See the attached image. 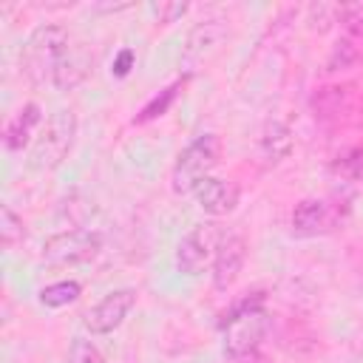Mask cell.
Segmentation results:
<instances>
[{
	"instance_id": "cell-6",
	"label": "cell",
	"mask_w": 363,
	"mask_h": 363,
	"mask_svg": "<svg viewBox=\"0 0 363 363\" xmlns=\"http://www.w3.org/2000/svg\"><path fill=\"white\" fill-rule=\"evenodd\" d=\"M337 40L326 57V71L337 74L346 68H354L363 62V0L343 6L340 23H337Z\"/></svg>"
},
{
	"instance_id": "cell-2",
	"label": "cell",
	"mask_w": 363,
	"mask_h": 363,
	"mask_svg": "<svg viewBox=\"0 0 363 363\" xmlns=\"http://www.w3.org/2000/svg\"><path fill=\"white\" fill-rule=\"evenodd\" d=\"M269 332V312L267 306L261 303V298L255 301H244L238 303L227 320H224V329H221V337H224V357L227 360H247L258 352V346L264 343Z\"/></svg>"
},
{
	"instance_id": "cell-10",
	"label": "cell",
	"mask_w": 363,
	"mask_h": 363,
	"mask_svg": "<svg viewBox=\"0 0 363 363\" xmlns=\"http://www.w3.org/2000/svg\"><path fill=\"white\" fill-rule=\"evenodd\" d=\"M247 261V241L238 230H221L216 255H213V286L227 289L235 284L241 267Z\"/></svg>"
},
{
	"instance_id": "cell-7",
	"label": "cell",
	"mask_w": 363,
	"mask_h": 363,
	"mask_svg": "<svg viewBox=\"0 0 363 363\" xmlns=\"http://www.w3.org/2000/svg\"><path fill=\"white\" fill-rule=\"evenodd\" d=\"M218 238H221V227L213 224V221H201V224H193L179 247H176V269L187 278H196L207 269V264L213 261L216 255V247H218Z\"/></svg>"
},
{
	"instance_id": "cell-19",
	"label": "cell",
	"mask_w": 363,
	"mask_h": 363,
	"mask_svg": "<svg viewBox=\"0 0 363 363\" xmlns=\"http://www.w3.org/2000/svg\"><path fill=\"white\" fill-rule=\"evenodd\" d=\"M68 363H105V354L96 349L94 340L77 335L68 346Z\"/></svg>"
},
{
	"instance_id": "cell-20",
	"label": "cell",
	"mask_w": 363,
	"mask_h": 363,
	"mask_svg": "<svg viewBox=\"0 0 363 363\" xmlns=\"http://www.w3.org/2000/svg\"><path fill=\"white\" fill-rule=\"evenodd\" d=\"M150 11L156 14L159 23H176L179 17H184L187 11V3H153Z\"/></svg>"
},
{
	"instance_id": "cell-16",
	"label": "cell",
	"mask_w": 363,
	"mask_h": 363,
	"mask_svg": "<svg viewBox=\"0 0 363 363\" xmlns=\"http://www.w3.org/2000/svg\"><path fill=\"white\" fill-rule=\"evenodd\" d=\"M23 241H26L23 216H17L11 204H3L0 207V244H3V250H14Z\"/></svg>"
},
{
	"instance_id": "cell-17",
	"label": "cell",
	"mask_w": 363,
	"mask_h": 363,
	"mask_svg": "<svg viewBox=\"0 0 363 363\" xmlns=\"http://www.w3.org/2000/svg\"><path fill=\"white\" fill-rule=\"evenodd\" d=\"M179 88H182V82H173V85H167L164 91H159L136 116H133V125H145V122H150V119H159V116H164L167 111H170V105L176 102V96H179Z\"/></svg>"
},
{
	"instance_id": "cell-12",
	"label": "cell",
	"mask_w": 363,
	"mask_h": 363,
	"mask_svg": "<svg viewBox=\"0 0 363 363\" xmlns=\"http://www.w3.org/2000/svg\"><path fill=\"white\" fill-rule=\"evenodd\" d=\"M193 196H196L199 207H201L207 216L221 218V216H227V213H233V210L238 207L241 190H238V184H235L233 179H216V176H210V179H204V182L196 187Z\"/></svg>"
},
{
	"instance_id": "cell-4",
	"label": "cell",
	"mask_w": 363,
	"mask_h": 363,
	"mask_svg": "<svg viewBox=\"0 0 363 363\" xmlns=\"http://www.w3.org/2000/svg\"><path fill=\"white\" fill-rule=\"evenodd\" d=\"M221 159V139L216 133H201L196 136L179 156L170 173V187L176 196H190L196 193V187L210 179V173L216 170Z\"/></svg>"
},
{
	"instance_id": "cell-15",
	"label": "cell",
	"mask_w": 363,
	"mask_h": 363,
	"mask_svg": "<svg viewBox=\"0 0 363 363\" xmlns=\"http://www.w3.org/2000/svg\"><path fill=\"white\" fill-rule=\"evenodd\" d=\"M79 295H82V286L77 281H54V284L43 286L37 298H40V303L45 309H60V306L74 303Z\"/></svg>"
},
{
	"instance_id": "cell-21",
	"label": "cell",
	"mask_w": 363,
	"mask_h": 363,
	"mask_svg": "<svg viewBox=\"0 0 363 363\" xmlns=\"http://www.w3.org/2000/svg\"><path fill=\"white\" fill-rule=\"evenodd\" d=\"M133 65H136V54H133V48H122V51L113 57V62H111V74L122 79V77L130 74Z\"/></svg>"
},
{
	"instance_id": "cell-18",
	"label": "cell",
	"mask_w": 363,
	"mask_h": 363,
	"mask_svg": "<svg viewBox=\"0 0 363 363\" xmlns=\"http://www.w3.org/2000/svg\"><path fill=\"white\" fill-rule=\"evenodd\" d=\"M332 170L349 182H363V147H352L332 162Z\"/></svg>"
},
{
	"instance_id": "cell-14",
	"label": "cell",
	"mask_w": 363,
	"mask_h": 363,
	"mask_svg": "<svg viewBox=\"0 0 363 363\" xmlns=\"http://www.w3.org/2000/svg\"><path fill=\"white\" fill-rule=\"evenodd\" d=\"M258 150H261L264 164H281L292 153V130L278 119L267 122V128L258 139Z\"/></svg>"
},
{
	"instance_id": "cell-1",
	"label": "cell",
	"mask_w": 363,
	"mask_h": 363,
	"mask_svg": "<svg viewBox=\"0 0 363 363\" xmlns=\"http://www.w3.org/2000/svg\"><path fill=\"white\" fill-rule=\"evenodd\" d=\"M74 40L71 34L57 26V23H43L37 26L28 40L23 43L20 51V68L34 85H54L57 77L62 74L68 57L74 54Z\"/></svg>"
},
{
	"instance_id": "cell-11",
	"label": "cell",
	"mask_w": 363,
	"mask_h": 363,
	"mask_svg": "<svg viewBox=\"0 0 363 363\" xmlns=\"http://www.w3.org/2000/svg\"><path fill=\"white\" fill-rule=\"evenodd\" d=\"M224 37H227L224 20H201L199 26L190 28V34H187V40L182 45V62L187 68H196L201 60H207L218 48V43Z\"/></svg>"
},
{
	"instance_id": "cell-22",
	"label": "cell",
	"mask_w": 363,
	"mask_h": 363,
	"mask_svg": "<svg viewBox=\"0 0 363 363\" xmlns=\"http://www.w3.org/2000/svg\"><path fill=\"white\" fill-rule=\"evenodd\" d=\"M235 363H261V360H255V354H252V357H247V360H235Z\"/></svg>"
},
{
	"instance_id": "cell-9",
	"label": "cell",
	"mask_w": 363,
	"mask_h": 363,
	"mask_svg": "<svg viewBox=\"0 0 363 363\" xmlns=\"http://www.w3.org/2000/svg\"><path fill=\"white\" fill-rule=\"evenodd\" d=\"M133 306H136V289L133 286L113 289L82 315V326L91 335H111L113 329H119L125 323V318L130 315Z\"/></svg>"
},
{
	"instance_id": "cell-3",
	"label": "cell",
	"mask_w": 363,
	"mask_h": 363,
	"mask_svg": "<svg viewBox=\"0 0 363 363\" xmlns=\"http://www.w3.org/2000/svg\"><path fill=\"white\" fill-rule=\"evenodd\" d=\"M77 139V113L62 108L57 113H51L43 125V130L34 136L31 150H28V167L37 173H48L57 170L65 156L71 153Z\"/></svg>"
},
{
	"instance_id": "cell-5",
	"label": "cell",
	"mask_w": 363,
	"mask_h": 363,
	"mask_svg": "<svg viewBox=\"0 0 363 363\" xmlns=\"http://www.w3.org/2000/svg\"><path fill=\"white\" fill-rule=\"evenodd\" d=\"M102 250V235L94 230H62L51 238H45L43 244V261L48 267H77V264H88L96 258V252Z\"/></svg>"
},
{
	"instance_id": "cell-8",
	"label": "cell",
	"mask_w": 363,
	"mask_h": 363,
	"mask_svg": "<svg viewBox=\"0 0 363 363\" xmlns=\"http://www.w3.org/2000/svg\"><path fill=\"white\" fill-rule=\"evenodd\" d=\"M340 224H343V207L337 201H326V199H301L289 216V227L301 238L332 233Z\"/></svg>"
},
{
	"instance_id": "cell-13",
	"label": "cell",
	"mask_w": 363,
	"mask_h": 363,
	"mask_svg": "<svg viewBox=\"0 0 363 363\" xmlns=\"http://www.w3.org/2000/svg\"><path fill=\"white\" fill-rule=\"evenodd\" d=\"M43 122V111H40V105L37 102H26L9 122H6V128H3V145H6V150H11V153H17V150H23L26 145H31L34 139V130H37V125Z\"/></svg>"
}]
</instances>
